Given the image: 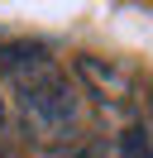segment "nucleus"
I'll list each match as a JSON object with an SVG mask.
<instances>
[{
    "mask_svg": "<svg viewBox=\"0 0 153 158\" xmlns=\"http://www.w3.org/2000/svg\"><path fill=\"white\" fill-rule=\"evenodd\" d=\"M5 77L19 101V115L34 134L43 139H67L81 125V101L76 86L43 48H10L5 53Z\"/></svg>",
    "mask_w": 153,
    "mask_h": 158,
    "instance_id": "1",
    "label": "nucleus"
},
{
    "mask_svg": "<svg viewBox=\"0 0 153 158\" xmlns=\"http://www.w3.org/2000/svg\"><path fill=\"white\" fill-rule=\"evenodd\" d=\"M76 72H81V77L96 86V96H101L105 106H129V101H134L129 77H124V72L105 67V62H96V58H81V62H76Z\"/></svg>",
    "mask_w": 153,
    "mask_h": 158,
    "instance_id": "2",
    "label": "nucleus"
},
{
    "mask_svg": "<svg viewBox=\"0 0 153 158\" xmlns=\"http://www.w3.org/2000/svg\"><path fill=\"white\" fill-rule=\"evenodd\" d=\"M120 158H153V139H148V129H143V125H129V129H124Z\"/></svg>",
    "mask_w": 153,
    "mask_h": 158,
    "instance_id": "3",
    "label": "nucleus"
}]
</instances>
